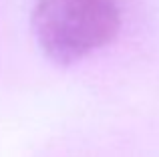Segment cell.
Wrapping results in <instances>:
<instances>
[{"label":"cell","instance_id":"6da1fadb","mask_svg":"<svg viewBox=\"0 0 159 157\" xmlns=\"http://www.w3.org/2000/svg\"><path fill=\"white\" fill-rule=\"evenodd\" d=\"M123 20L121 0H36L32 32L54 63L70 65L107 47Z\"/></svg>","mask_w":159,"mask_h":157}]
</instances>
